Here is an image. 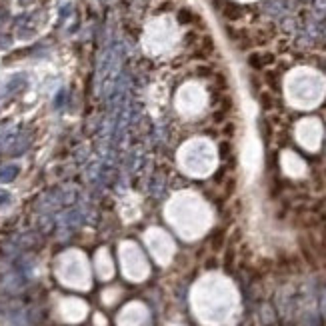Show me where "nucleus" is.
<instances>
[{
	"label": "nucleus",
	"instance_id": "nucleus-1",
	"mask_svg": "<svg viewBox=\"0 0 326 326\" xmlns=\"http://www.w3.org/2000/svg\"><path fill=\"white\" fill-rule=\"evenodd\" d=\"M244 14V8L238 6L234 2H224L222 4V16L228 20V22H238Z\"/></svg>",
	"mask_w": 326,
	"mask_h": 326
},
{
	"label": "nucleus",
	"instance_id": "nucleus-2",
	"mask_svg": "<svg viewBox=\"0 0 326 326\" xmlns=\"http://www.w3.org/2000/svg\"><path fill=\"white\" fill-rule=\"evenodd\" d=\"M250 66L254 68H266L268 64L274 62V55H268V52H252L250 58H248Z\"/></svg>",
	"mask_w": 326,
	"mask_h": 326
},
{
	"label": "nucleus",
	"instance_id": "nucleus-3",
	"mask_svg": "<svg viewBox=\"0 0 326 326\" xmlns=\"http://www.w3.org/2000/svg\"><path fill=\"white\" fill-rule=\"evenodd\" d=\"M324 312H326V300H324Z\"/></svg>",
	"mask_w": 326,
	"mask_h": 326
}]
</instances>
